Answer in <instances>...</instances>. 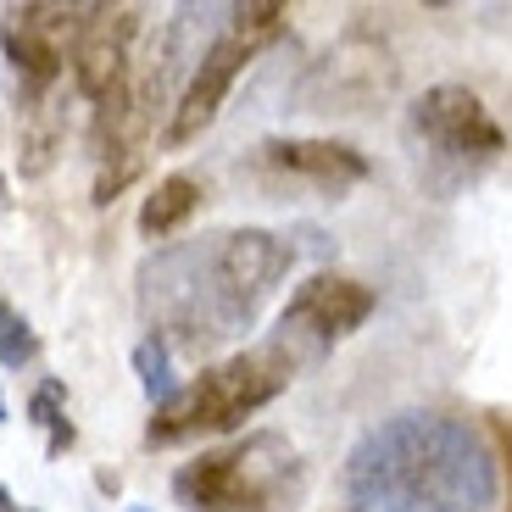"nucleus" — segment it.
<instances>
[{
  "instance_id": "f8f14e48",
  "label": "nucleus",
  "mask_w": 512,
  "mask_h": 512,
  "mask_svg": "<svg viewBox=\"0 0 512 512\" xmlns=\"http://www.w3.org/2000/svg\"><path fill=\"white\" fill-rule=\"evenodd\" d=\"M28 418L51 435V457H62L67 446H73V423H67V384L62 379H45L34 390V401H28Z\"/></svg>"
},
{
  "instance_id": "f257e3e1",
  "label": "nucleus",
  "mask_w": 512,
  "mask_h": 512,
  "mask_svg": "<svg viewBox=\"0 0 512 512\" xmlns=\"http://www.w3.org/2000/svg\"><path fill=\"white\" fill-rule=\"evenodd\" d=\"M295 256L301 251L290 234L212 229L145 256L134 273V301L167 351L212 357L256 329L273 290L290 279Z\"/></svg>"
},
{
  "instance_id": "f03ea898",
  "label": "nucleus",
  "mask_w": 512,
  "mask_h": 512,
  "mask_svg": "<svg viewBox=\"0 0 512 512\" xmlns=\"http://www.w3.org/2000/svg\"><path fill=\"white\" fill-rule=\"evenodd\" d=\"M340 490L351 512H501V457L479 423L407 407L362 429Z\"/></svg>"
},
{
  "instance_id": "9b49d317",
  "label": "nucleus",
  "mask_w": 512,
  "mask_h": 512,
  "mask_svg": "<svg viewBox=\"0 0 512 512\" xmlns=\"http://www.w3.org/2000/svg\"><path fill=\"white\" fill-rule=\"evenodd\" d=\"M195 206H201V179L190 173H167L140 206V234L145 240H167V234H179L184 223L195 218Z\"/></svg>"
},
{
  "instance_id": "9d476101",
  "label": "nucleus",
  "mask_w": 512,
  "mask_h": 512,
  "mask_svg": "<svg viewBox=\"0 0 512 512\" xmlns=\"http://www.w3.org/2000/svg\"><path fill=\"white\" fill-rule=\"evenodd\" d=\"M251 173L268 184H307L323 195H346L368 179L373 167L351 140H262L251 151Z\"/></svg>"
},
{
  "instance_id": "6e6552de",
  "label": "nucleus",
  "mask_w": 512,
  "mask_h": 512,
  "mask_svg": "<svg viewBox=\"0 0 512 512\" xmlns=\"http://www.w3.org/2000/svg\"><path fill=\"white\" fill-rule=\"evenodd\" d=\"M90 6H56V0H34V6H12L0 23V45L6 62L23 78V101H51L62 73L73 67V45L84 28Z\"/></svg>"
},
{
  "instance_id": "1a4fd4ad",
  "label": "nucleus",
  "mask_w": 512,
  "mask_h": 512,
  "mask_svg": "<svg viewBox=\"0 0 512 512\" xmlns=\"http://www.w3.org/2000/svg\"><path fill=\"white\" fill-rule=\"evenodd\" d=\"M145 28L140 6H90L84 12V28H78L73 45V90L101 112L117 90H123L128 67H134V39Z\"/></svg>"
},
{
  "instance_id": "f3484780",
  "label": "nucleus",
  "mask_w": 512,
  "mask_h": 512,
  "mask_svg": "<svg viewBox=\"0 0 512 512\" xmlns=\"http://www.w3.org/2000/svg\"><path fill=\"white\" fill-rule=\"evenodd\" d=\"M0 206H6V179H0Z\"/></svg>"
},
{
  "instance_id": "20e7f679",
  "label": "nucleus",
  "mask_w": 512,
  "mask_h": 512,
  "mask_svg": "<svg viewBox=\"0 0 512 512\" xmlns=\"http://www.w3.org/2000/svg\"><path fill=\"white\" fill-rule=\"evenodd\" d=\"M301 373L284 362V351L268 334L256 346L234 351V357L201 368L190 384H179L145 423V446H190L206 435H234L251 412H262L268 401H279Z\"/></svg>"
},
{
  "instance_id": "423d86ee",
  "label": "nucleus",
  "mask_w": 512,
  "mask_h": 512,
  "mask_svg": "<svg viewBox=\"0 0 512 512\" xmlns=\"http://www.w3.org/2000/svg\"><path fill=\"white\" fill-rule=\"evenodd\" d=\"M284 23H290L284 6H229V12H223V28L206 39V51H195L190 78H184V90H179V106H173V117H167V128H162L167 151L195 145L206 128L218 123L234 78L251 67V56H262L273 39L284 34Z\"/></svg>"
},
{
  "instance_id": "6ab92c4d",
  "label": "nucleus",
  "mask_w": 512,
  "mask_h": 512,
  "mask_svg": "<svg viewBox=\"0 0 512 512\" xmlns=\"http://www.w3.org/2000/svg\"><path fill=\"white\" fill-rule=\"evenodd\" d=\"M134 512H151V507H134Z\"/></svg>"
},
{
  "instance_id": "39448f33",
  "label": "nucleus",
  "mask_w": 512,
  "mask_h": 512,
  "mask_svg": "<svg viewBox=\"0 0 512 512\" xmlns=\"http://www.w3.org/2000/svg\"><path fill=\"white\" fill-rule=\"evenodd\" d=\"M407 145L418 179L435 195H457L507 156V128L468 84H429L407 106Z\"/></svg>"
},
{
  "instance_id": "0eeeda50",
  "label": "nucleus",
  "mask_w": 512,
  "mask_h": 512,
  "mask_svg": "<svg viewBox=\"0 0 512 512\" xmlns=\"http://www.w3.org/2000/svg\"><path fill=\"white\" fill-rule=\"evenodd\" d=\"M373 307H379V295L362 279H351V273H312L307 284H295V295L284 301L279 318H273L268 340L307 379L312 368H323L334 357L340 340H351L373 318Z\"/></svg>"
},
{
  "instance_id": "2eb2a0df",
  "label": "nucleus",
  "mask_w": 512,
  "mask_h": 512,
  "mask_svg": "<svg viewBox=\"0 0 512 512\" xmlns=\"http://www.w3.org/2000/svg\"><path fill=\"white\" fill-rule=\"evenodd\" d=\"M490 429H496L501 462H507V479H512V412H496V418H490Z\"/></svg>"
},
{
  "instance_id": "4468645a",
  "label": "nucleus",
  "mask_w": 512,
  "mask_h": 512,
  "mask_svg": "<svg viewBox=\"0 0 512 512\" xmlns=\"http://www.w3.org/2000/svg\"><path fill=\"white\" fill-rule=\"evenodd\" d=\"M34 357H39V340H34V329H28V318L0 295V362H6V368H28Z\"/></svg>"
},
{
  "instance_id": "dca6fc26",
  "label": "nucleus",
  "mask_w": 512,
  "mask_h": 512,
  "mask_svg": "<svg viewBox=\"0 0 512 512\" xmlns=\"http://www.w3.org/2000/svg\"><path fill=\"white\" fill-rule=\"evenodd\" d=\"M0 512H28V507H17V501H12V490L0 485Z\"/></svg>"
},
{
  "instance_id": "ddd939ff",
  "label": "nucleus",
  "mask_w": 512,
  "mask_h": 512,
  "mask_svg": "<svg viewBox=\"0 0 512 512\" xmlns=\"http://www.w3.org/2000/svg\"><path fill=\"white\" fill-rule=\"evenodd\" d=\"M134 373H140V390L151 396V407H162L179 384H173V351L156 340V334H145L140 346H134Z\"/></svg>"
},
{
  "instance_id": "7ed1b4c3",
  "label": "nucleus",
  "mask_w": 512,
  "mask_h": 512,
  "mask_svg": "<svg viewBox=\"0 0 512 512\" xmlns=\"http://www.w3.org/2000/svg\"><path fill=\"white\" fill-rule=\"evenodd\" d=\"M307 490V457L279 429H245L173 474V501L184 512H301Z\"/></svg>"
},
{
  "instance_id": "a211bd4d",
  "label": "nucleus",
  "mask_w": 512,
  "mask_h": 512,
  "mask_svg": "<svg viewBox=\"0 0 512 512\" xmlns=\"http://www.w3.org/2000/svg\"><path fill=\"white\" fill-rule=\"evenodd\" d=\"M0 423H6V396H0Z\"/></svg>"
}]
</instances>
